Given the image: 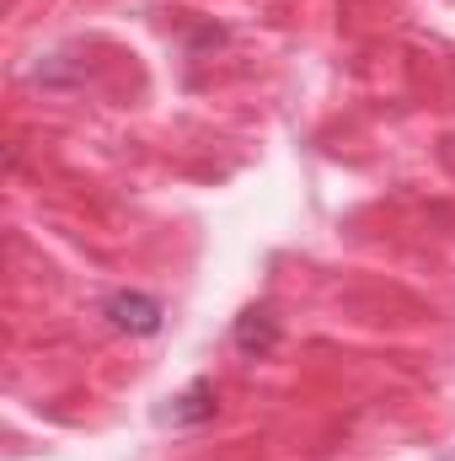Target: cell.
I'll return each instance as SVG.
<instances>
[{
    "label": "cell",
    "mask_w": 455,
    "mask_h": 461,
    "mask_svg": "<svg viewBox=\"0 0 455 461\" xmlns=\"http://www.w3.org/2000/svg\"><path fill=\"white\" fill-rule=\"evenodd\" d=\"M103 317H108V328L118 333H129V339H150V333H161V301L156 295H145V290H113L108 301H103Z\"/></svg>",
    "instance_id": "1"
},
{
    "label": "cell",
    "mask_w": 455,
    "mask_h": 461,
    "mask_svg": "<svg viewBox=\"0 0 455 461\" xmlns=\"http://www.w3.org/2000/svg\"><path fill=\"white\" fill-rule=\"evenodd\" d=\"M236 348L246 354V359H268L273 348H279V317L268 312V306H252V312H241L236 317Z\"/></svg>",
    "instance_id": "2"
},
{
    "label": "cell",
    "mask_w": 455,
    "mask_h": 461,
    "mask_svg": "<svg viewBox=\"0 0 455 461\" xmlns=\"http://www.w3.org/2000/svg\"><path fill=\"white\" fill-rule=\"evenodd\" d=\"M210 419H215V386L210 381H193L183 397H172V408H161V424H177V429H193Z\"/></svg>",
    "instance_id": "3"
}]
</instances>
